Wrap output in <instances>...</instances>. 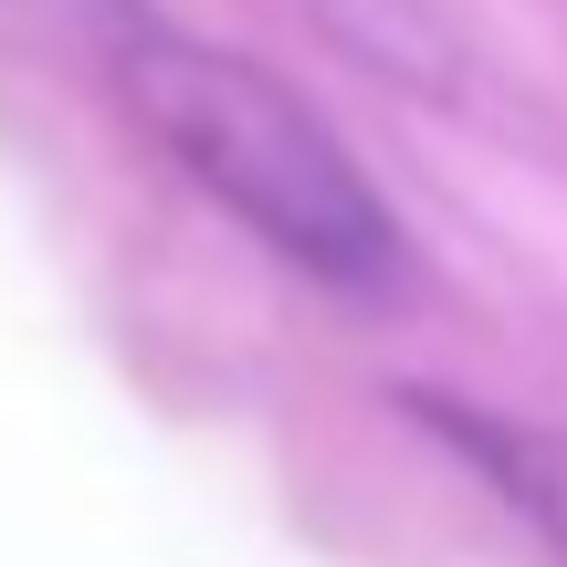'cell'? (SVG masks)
<instances>
[{
    "instance_id": "cell-1",
    "label": "cell",
    "mask_w": 567,
    "mask_h": 567,
    "mask_svg": "<svg viewBox=\"0 0 567 567\" xmlns=\"http://www.w3.org/2000/svg\"><path fill=\"white\" fill-rule=\"evenodd\" d=\"M105 84H116V105L168 147L179 179H200L252 243H274L284 264L316 274L326 295L379 305V295L410 284L400 210H389L379 179L347 158L337 126H326L295 84H274L264 63L137 21V32L105 42Z\"/></svg>"
},
{
    "instance_id": "cell-2",
    "label": "cell",
    "mask_w": 567,
    "mask_h": 567,
    "mask_svg": "<svg viewBox=\"0 0 567 567\" xmlns=\"http://www.w3.org/2000/svg\"><path fill=\"white\" fill-rule=\"evenodd\" d=\"M410 410H421V431L463 473H484V494L515 526H536L567 557V442L557 431H526V421H505V410H484V400H442V389H410Z\"/></svg>"
},
{
    "instance_id": "cell-3",
    "label": "cell",
    "mask_w": 567,
    "mask_h": 567,
    "mask_svg": "<svg viewBox=\"0 0 567 567\" xmlns=\"http://www.w3.org/2000/svg\"><path fill=\"white\" fill-rule=\"evenodd\" d=\"M316 21L347 42V53L389 63L400 84H452V42L421 0H316Z\"/></svg>"
},
{
    "instance_id": "cell-4",
    "label": "cell",
    "mask_w": 567,
    "mask_h": 567,
    "mask_svg": "<svg viewBox=\"0 0 567 567\" xmlns=\"http://www.w3.org/2000/svg\"><path fill=\"white\" fill-rule=\"evenodd\" d=\"M21 11H42V21H74V32H95V42H116V32H137V0H21Z\"/></svg>"
}]
</instances>
